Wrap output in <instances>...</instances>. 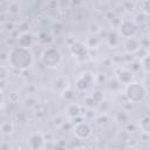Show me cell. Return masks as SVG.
I'll return each instance as SVG.
<instances>
[{"label": "cell", "instance_id": "cell-1", "mask_svg": "<svg viewBox=\"0 0 150 150\" xmlns=\"http://www.w3.org/2000/svg\"><path fill=\"white\" fill-rule=\"evenodd\" d=\"M7 61L12 68L18 70H26L32 67L34 62V56L29 48L16 46L9 50L7 55Z\"/></svg>", "mask_w": 150, "mask_h": 150}, {"label": "cell", "instance_id": "cell-2", "mask_svg": "<svg viewBox=\"0 0 150 150\" xmlns=\"http://www.w3.org/2000/svg\"><path fill=\"white\" fill-rule=\"evenodd\" d=\"M124 95H125V97H127V100L129 102L139 103V102L145 100V97L148 95V90H146L145 86H143L142 83L130 82V83L125 84Z\"/></svg>", "mask_w": 150, "mask_h": 150}, {"label": "cell", "instance_id": "cell-3", "mask_svg": "<svg viewBox=\"0 0 150 150\" xmlns=\"http://www.w3.org/2000/svg\"><path fill=\"white\" fill-rule=\"evenodd\" d=\"M40 60L45 67L56 68L60 66V63L62 61V54L55 47H47L42 50V53L40 55Z\"/></svg>", "mask_w": 150, "mask_h": 150}, {"label": "cell", "instance_id": "cell-4", "mask_svg": "<svg viewBox=\"0 0 150 150\" xmlns=\"http://www.w3.org/2000/svg\"><path fill=\"white\" fill-rule=\"evenodd\" d=\"M73 132H74L75 137H77L79 139H87L91 136L93 129L89 123L81 120L80 122H76L73 125Z\"/></svg>", "mask_w": 150, "mask_h": 150}, {"label": "cell", "instance_id": "cell-5", "mask_svg": "<svg viewBox=\"0 0 150 150\" xmlns=\"http://www.w3.org/2000/svg\"><path fill=\"white\" fill-rule=\"evenodd\" d=\"M70 54L79 61H84L88 57V47L81 41H74L69 46Z\"/></svg>", "mask_w": 150, "mask_h": 150}, {"label": "cell", "instance_id": "cell-6", "mask_svg": "<svg viewBox=\"0 0 150 150\" xmlns=\"http://www.w3.org/2000/svg\"><path fill=\"white\" fill-rule=\"evenodd\" d=\"M95 81V75L91 71L82 73L75 81V88L79 91H86Z\"/></svg>", "mask_w": 150, "mask_h": 150}, {"label": "cell", "instance_id": "cell-7", "mask_svg": "<svg viewBox=\"0 0 150 150\" xmlns=\"http://www.w3.org/2000/svg\"><path fill=\"white\" fill-rule=\"evenodd\" d=\"M137 30H138V26L130 20H123L118 25V34L124 39L135 36Z\"/></svg>", "mask_w": 150, "mask_h": 150}, {"label": "cell", "instance_id": "cell-8", "mask_svg": "<svg viewBox=\"0 0 150 150\" xmlns=\"http://www.w3.org/2000/svg\"><path fill=\"white\" fill-rule=\"evenodd\" d=\"M27 144H28V148L32 150H40L45 148V144H46L45 136L40 131H34L29 135L27 139Z\"/></svg>", "mask_w": 150, "mask_h": 150}, {"label": "cell", "instance_id": "cell-9", "mask_svg": "<svg viewBox=\"0 0 150 150\" xmlns=\"http://www.w3.org/2000/svg\"><path fill=\"white\" fill-rule=\"evenodd\" d=\"M142 45H141V41L135 38V36H131V38H127L125 41H124V50L129 54H135L137 53L139 49H141Z\"/></svg>", "mask_w": 150, "mask_h": 150}, {"label": "cell", "instance_id": "cell-10", "mask_svg": "<svg viewBox=\"0 0 150 150\" xmlns=\"http://www.w3.org/2000/svg\"><path fill=\"white\" fill-rule=\"evenodd\" d=\"M34 43V35L29 32H23L18 36V46L30 48Z\"/></svg>", "mask_w": 150, "mask_h": 150}, {"label": "cell", "instance_id": "cell-11", "mask_svg": "<svg viewBox=\"0 0 150 150\" xmlns=\"http://www.w3.org/2000/svg\"><path fill=\"white\" fill-rule=\"evenodd\" d=\"M116 80L120 82V83H123V84H128L130 82H132L134 80V73L129 69H121L117 75H116Z\"/></svg>", "mask_w": 150, "mask_h": 150}, {"label": "cell", "instance_id": "cell-12", "mask_svg": "<svg viewBox=\"0 0 150 150\" xmlns=\"http://www.w3.org/2000/svg\"><path fill=\"white\" fill-rule=\"evenodd\" d=\"M66 115L69 118H77L79 116H81V107L77 103L70 102L66 108Z\"/></svg>", "mask_w": 150, "mask_h": 150}, {"label": "cell", "instance_id": "cell-13", "mask_svg": "<svg viewBox=\"0 0 150 150\" xmlns=\"http://www.w3.org/2000/svg\"><path fill=\"white\" fill-rule=\"evenodd\" d=\"M38 39L39 41L42 43V45H50L53 41H54V35L49 32V30H40L39 32V35H38Z\"/></svg>", "mask_w": 150, "mask_h": 150}, {"label": "cell", "instance_id": "cell-14", "mask_svg": "<svg viewBox=\"0 0 150 150\" xmlns=\"http://www.w3.org/2000/svg\"><path fill=\"white\" fill-rule=\"evenodd\" d=\"M139 67H141V69H142L145 74H149V71H150V54H149L148 52H146L143 56H141Z\"/></svg>", "mask_w": 150, "mask_h": 150}, {"label": "cell", "instance_id": "cell-15", "mask_svg": "<svg viewBox=\"0 0 150 150\" xmlns=\"http://www.w3.org/2000/svg\"><path fill=\"white\" fill-rule=\"evenodd\" d=\"M13 131H14V124H13V122H11V121H5V122H2V123L0 124V132H1L2 135H6V136L12 135Z\"/></svg>", "mask_w": 150, "mask_h": 150}, {"label": "cell", "instance_id": "cell-16", "mask_svg": "<svg viewBox=\"0 0 150 150\" xmlns=\"http://www.w3.org/2000/svg\"><path fill=\"white\" fill-rule=\"evenodd\" d=\"M139 128L143 134H149L150 132V117L148 115H144L139 120Z\"/></svg>", "mask_w": 150, "mask_h": 150}, {"label": "cell", "instance_id": "cell-17", "mask_svg": "<svg viewBox=\"0 0 150 150\" xmlns=\"http://www.w3.org/2000/svg\"><path fill=\"white\" fill-rule=\"evenodd\" d=\"M75 94H74V90L70 89V88H64L62 90V97L66 100V101H73Z\"/></svg>", "mask_w": 150, "mask_h": 150}, {"label": "cell", "instance_id": "cell-18", "mask_svg": "<svg viewBox=\"0 0 150 150\" xmlns=\"http://www.w3.org/2000/svg\"><path fill=\"white\" fill-rule=\"evenodd\" d=\"M98 39L94 35V36H90V38H88L87 39V41H86V46L88 47V48H96L97 46H98Z\"/></svg>", "mask_w": 150, "mask_h": 150}, {"label": "cell", "instance_id": "cell-19", "mask_svg": "<svg viewBox=\"0 0 150 150\" xmlns=\"http://www.w3.org/2000/svg\"><path fill=\"white\" fill-rule=\"evenodd\" d=\"M11 73H9V69L2 64H0V81H5L9 77Z\"/></svg>", "mask_w": 150, "mask_h": 150}, {"label": "cell", "instance_id": "cell-20", "mask_svg": "<svg viewBox=\"0 0 150 150\" xmlns=\"http://www.w3.org/2000/svg\"><path fill=\"white\" fill-rule=\"evenodd\" d=\"M90 96H91L93 100L96 102V104H97V103H101V102L103 101V97H104V96H103V93H102L101 90H94Z\"/></svg>", "mask_w": 150, "mask_h": 150}, {"label": "cell", "instance_id": "cell-21", "mask_svg": "<svg viewBox=\"0 0 150 150\" xmlns=\"http://www.w3.org/2000/svg\"><path fill=\"white\" fill-rule=\"evenodd\" d=\"M116 118H117V121H118L120 123H127L129 116H128V114H127L124 110H121V111H118V112L116 114Z\"/></svg>", "mask_w": 150, "mask_h": 150}, {"label": "cell", "instance_id": "cell-22", "mask_svg": "<svg viewBox=\"0 0 150 150\" xmlns=\"http://www.w3.org/2000/svg\"><path fill=\"white\" fill-rule=\"evenodd\" d=\"M141 8H142L143 13L148 15V14L150 13V11H149V9H150V1H149V0H144V1L141 4Z\"/></svg>", "mask_w": 150, "mask_h": 150}, {"label": "cell", "instance_id": "cell-23", "mask_svg": "<svg viewBox=\"0 0 150 150\" xmlns=\"http://www.w3.org/2000/svg\"><path fill=\"white\" fill-rule=\"evenodd\" d=\"M108 42H109V45L112 46V47L116 46V45L118 43V38H117V35L111 33V34L109 35V38H108Z\"/></svg>", "mask_w": 150, "mask_h": 150}, {"label": "cell", "instance_id": "cell-24", "mask_svg": "<svg viewBox=\"0 0 150 150\" xmlns=\"http://www.w3.org/2000/svg\"><path fill=\"white\" fill-rule=\"evenodd\" d=\"M8 12L12 14H18L19 13V6L15 2H11L8 6Z\"/></svg>", "mask_w": 150, "mask_h": 150}, {"label": "cell", "instance_id": "cell-25", "mask_svg": "<svg viewBox=\"0 0 150 150\" xmlns=\"http://www.w3.org/2000/svg\"><path fill=\"white\" fill-rule=\"evenodd\" d=\"M84 104L88 107V108H93L95 104H96V102L93 100V97L89 95V96H87L86 98H84Z\"/></svg>", "mask_w": 150, "mask_h": 150}, {"label": "cell", "instance_id": "cell-26", "mask_svg": "<svg viewBox=\"0 0 150 150\" xmlns=\"http://www.w3.org/2000/svg\"><path fill=\"white\" fill-rule=\"evenodd\" d=\"M4 102H5V95H4L2 90L0 89V108L4 105Z\"/></svg>", "mask_w": 150, "mask_h": 150}, {"label": "cell", "instance_id": "cell-27", "mask_svg": "<svg viewBox=\"0 0 150 150\" xmlns=\"http://www.w3.org/2000/svg\"><path fill=\"white\" fill-rule=\"evenodd\" d=\"M47 6H48L50 9H53L54 7H56V2H55L54 0H50V1H48V2H47Z\"/></svg>", "mask_w": 150, "mask_h": 150}, {"label": "cell", "instance_id": "cell-28", "mask_svg": "<svg viewBox=\"0 0 150 150\" xmlns=\"http://www.w3.org/2000/svg\"><path fill=\"white\" fill-rule=\"evenodd\" d=\"M7 1H9V2H14V0H7Z\"/></svg>", "mask_w": 150, "mask_h": 150}]
</instances>
